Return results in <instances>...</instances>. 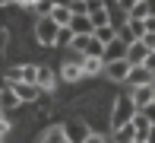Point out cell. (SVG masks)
Here are the masks:
<instances>
[{
	"mask_svg": "<svg viewBox=\"0 0 155 143\" xmlns=\"http://www.w3.org/2000/svg\"><path fill=\"white\" fill-rule=\"evenodd\" d=\"M54 6H70V0H51Z\"/></svg>",
	"mask_w": 155,
	"mask_h": 143,
	"instance_id": "836d02e7",
	"label": "cell"
},
{
	"mask_svg": "<svg viewBox=\"0 0 155 143\" xmlns=\"http://www.w3.org/2000/svg\"><path fill=\"white\" fill-rule=\"evenodd\" d=\"M146 143H155V127L149 131V137H146Z\"/></svg>",
	"mask_w": 155,
	"mask_h": 143,
	"instance_id": "e575fe53",
	"label": "cell"
},
{
	"mask_svg": "<svg viewBox=\"0 0 155 143\" xmlns=\"http://www.w3.org/2000/svg\"><path fill=\"white\" fill-rule=\"evenodd\" d=\"M70 29H73V35H92V19H89V13H73V19L67 23Z\"/></svg>",
	"mask_w": 155,
	"mask_h": 143,
	"instance_id": "9c48e42d",
	"label": "cell"
},
{
	"mask_svg": "<svg viewBox=\"0 0 155 143\" xmlns=\"http://www.w3.org/2000/svg\"><path fill=\"white\" fill-rule=\"evenodd\" d=\"M41 143H67V134H63V127H51V131L41 137Z\"/></svg>",
	"mask_w": 155,
	"mask_h": 143,
	"instance_id": "d6986e66",
	"label": "cell"
},
{
	"mask_svg": "<svg viewBox=\"0 0 155 143\" xmlns=\"http://www.w3.org/2000/svg\"><path fill=\"white\" fill-rule=\"evenodd\" d=\"M70 38H73V29H70V26H60V29H57V41H54V45H70Z\"/></svg>",
	"mask_w": 155,
	"mask_h": 143,
	"instance_id": "484cf974",
	"label": "cell"
},
{
	"mask_svg": "<svg viewBox=\"0 0 155 143\" xmlns=\"http://www.w3.org/2000/svg\"><path fill=\"white\" fill-rule=\"evenodd\" d=\"M136 111H139V108L133 105L130 96H117L114 111H111V127H120V124H127V121H133V114H136Z\"/></svg>",
	"mask_w": 155,
	"mask_h": 143,
	"instance_id": "6da1fadb",
	"label": "cell"
},
{
	"mask_svg": "<svg viewBox=\"0 0 155 143\" xmlns=\"http://www.w3.org/2000/svg\"><path fill=\"white\" fill-rule=\"evenodd\" d=\"M127 89L130 86H143V83H152V73L146 70V64H130V70H127Z\"/></svg>",
	"mask_w": 155,
	"mask_h": 143,
	"instance_id": "52a82bcc",
	"label": "cell"
},
{
	"mask_svg": "<svg viewBox=\"0 0 155 143\" xmlns=\"http://www.w3.org/2000/svg\"><path fill=\"white\" fill-rule=\"evenodd\" d=\"M35 86H38L41 92H54L57 89V73L48 67H38V73H35Z\"/></svg>",
	"mask_w": 155,
	"mask_h": 143,
	"instance_id": "ba28073f",
	"label": "cell"
},
{
	"mask_svg": "<svg viewBox=\"0 0 155 143\" xmlns=\"http://www.w3.org/2000/svg\"><path fill=\"white\" fill-rule=\"evenodd\" d=\"M10 86H13V92L19 96V102H22V105H25V102H35V99L41 96L38 86H35V83H25V80H13Z\"/></svg>",
	"mask_w": 155,
	"mask_h": 143,
	"instance_id": "5b68a950",
	"label": "cell"
},
{
	"mask_svg": "<svg viewBox=\"0 0 155 143\" xmlns=\"http://www.w3.org/2000/svg\"><path fill=\"white\" fill-rule=\"evenodd\" d=\"M63 134H67V143H82L89 134H92V127H89L86 121L73 118V121H67V124H63Z\"/></svg>",
	"mask_w": 155,
	"mask_h": 143,
	"instance_id": "3957f363",
	"label": "cell"
},
{
	"mask_svg": "<svg viewBox=\"0 0 155 143\" xmlns=\"http://www.w3.org/2000/svg\"><path fill=\"white\" fill-rule=\"evenodd\" d=\"M146 13H149V16H155V0H146Z\"/></svg>",
	"mask_w": 155,
	"mask_h": 143,
	"instance_id": "d6a6232c",
	"label": "cell"
},
{
	"mask_svg": "<svg viewBox=\"0 0 155 143\" xmlns=\"http://www.w3.org/2000/svg\"><path fill=\"white\" fill-rule=\"evenodd\" d=\"M89 3H101V0H89Z\"/></svg>",
	"mask_w": 155,
	"mask_h": 143,
	"instance_id": "8d00e7d4",
	"label": "cell"
},
{
	"mask_svg": "<svg viewBox=\"0 0 155 143\" xmlns=\"http://www.w3.org/2000/svg\"><path fill=\"white\" fill-rule=\"evenodd\" d=\"M89 0H70V13H89Z\"/></svg>",
	"mask_w": 155,
	"mask_h": 143,
	"instance_id": "4316f807",
	"label": "cell"
},
{
	"mask_svg": "<svg viewBox=\"0 0 155 143\" xmlns=\"http://www.w3.org/2000/svg\"><path fill=\"white\" fill-rule=\"evenodd\" d=\"M127 32H130L133 35V38H143V32H146V23H143V19H127Z\"/></svg>",
	"mask_w": 155,
	"mask_h": 143,
	"instance_id": "ffe728a7",
	"label": "cell"
},
{
	"mask_svg": "<svg viewBox=\"0 0 155 143\" xmlns=\"http://www.w3.org/2000/svg\"><path fill=\"white\" fill-rule=\"evenodd\" d=\"M0 140H3V137H0Z\"/></svg>",
	"mask_w": 155,
	"mask_h": 143,
	"instance_id": "60d3db41",
	"label": "cell"
},
{
	"mask_svg": "<svg viewBox=\"0 0 155 143\" xmlns=\"http://www.w3.org/2000/svg\"><path fill=\"white\" fill-rule=\"evenodd\" d=\"M101 51H104V45H101V41L89 38V45H86V51H82V54H89V57H101Z\"/></svg>",
	"mask_w": 155,
	"mask_h": 143,
	"instance_id": "d4e9b609",
	"label": "cell"
},
{
	"mask_svg": "<svg viewBox=\"0 0 155 143\" xmlns=\"http://www.w3.org/2000/svg\"><path fill=\"white\" fill-rule=\"evenodd\" d=\"M120 57H127V41L124 38H111L108 45H104V51H101V64L120 61Z\"/></svg>",
	"mask_w": 155,
	"mask_h": 143,
	"instance_id": "8992f818",
	"label": "cell"
},
{
	"mask_svg": "<svg viewBox=\"0 0 155 143\" xmlns=\"http://www.w3.org/2000/svg\"><path fill=\"white\" fill-rule=\"evenodd\" d=\"M3 3H10V0H0V6H3Z\"/></svg>",
	"mask_w": 155,
	"mask_h": 143,
	"instance_id": "74e56055",
	"label": "cell"
},
{
	"mask_svg": "<svg viewBox=\"0 0 155 143\" xmlns=\"http://www.w3.org/2000/svg\"><path fill=\"white\" fill-rule=\"evenodd\" d=\"M16 73H19V80L35 83V73H38V67H35V64H22V67H16Z\"/></svg>",
	"mask_w": 155,
	"mask_h": 143,
	"instance_id": "7402d4cb",
	"label": "cell"
},
{
	"mask_svg": "<svg viewBox=\"0 0 155 143\" xmlns=\"http://www.w3.org/2000/svg\"><path fill=\"white\" fill-rule=\"evenodd\" d=\"M48 16H51L57 26H67L70 19H73V13H70V6H51V13H48Z\"/></svg>",
	"mask_w": 155,
	"mask_h": 143,
	"instance_id": "e0dca14e",
	"label": "cell"
},
{
	"mask_svg": "<svg viewBox=\"0 0 155 143\" xmlns=\"http://www.w3.org/2000/svg\"><path fill=\"white\" fill-rule=\"evenodd\" d=\"M60 76H63L67 83H76V80H82L86 73H82V67H79L76 61H67V64H63V70H60Z\"/></svg>",
	"mask_w": 155,
	"mask_h": 143,
	"instance_id": "2e32d148",
	"label": "cell"
},
{
	"mask_svg": "<svg viewBox=\"0 0 155 143\" xmlns=\"http://www.w3.org/2000/svg\"><path fill=\"white\" fill-rule=\"evenodd\" d=\"M139 41H143L149 51H155V32H143V38H139Z\"/></svg>",
	"mask_w": 155,
	"mask_h": 143,
	"instance_id": "83f0119b",
	"label": "cell"
},
{
	"mask_svg": "<svg viewBox=\"0 0 155 143\" xmlns=\"http://www.w3.org/2000/svg\"><path fill=\"white\" fill-rule=\"evenodd\" d=\"M139 111H143L146 118H149V124L155 127V102H149V105H146V108H139Z\"/></svg>",
	"mask_w": 155,
	"mask_h": 143,
	"instance_id": "f1b7e54d",
	"label": "cell"
},
{
	"mask_svg": "<svg viewBox=\"0 0 155 143\" xmlns=\"http://www.w3.org/2000/svg\"><path fill=\"white\" fill-rule=\"evenodd\" d=\"M0 114H3V111H0Z\"/></svg>",
	"mask_w": 155,
	"mask_h": 143,
	"instance_id": "b9f144b4",
	"label": "cell"
},
{
	"mask_svg": "<svg viewBox=\"0 0 155 143\" xmlns=\"http://www.w3.org/2000/svg\"><path fill=\"white\" fill-rule=\"evenodd\" d=\"M136 140V127L127 121V124H120V127H114V143H133Z\"/></svg>",
	"mask_w": 155,
	"mask_h": 143,
	"instance_id": "9a60e30c",
	"label": "cell"
},
{
	"mask_svg": "<svg viewBox=\"0 0 155 143\" xmlns=\"http://www.w3.org/2000/svg\"><path fill=\"white\" fill-rule=\"evenodd\" d=\"M92 38H95V41H101V45H108L111 38H117V26H114V23H108V26L92 29Z\"/></svg>",
	"mask_w": 155,
	"mask_h": 143,
	"instance_id": "5bb4252c",
	"label": "cell"
},
{
	"mask_svg": "<svg viewBox=\"0 0 155 143\" xmlns=\"http://www.w3.org/2000/svg\"><path fill=\"white\" fill-rule=\"evenodd\" d=\"M57 23H54L51 16H38V23H35V38L41 41V45H54L57 41Z\"/></svg>",
	"mask_w": 155,
	"mask_h": 143,
	"instance_id": "7a4b0ae2",
	"label": "cell"
},
{
	"mask_svg": "<svg viewBox=\"0 0 155 143\" xmlns=\"http://www.w3.org/2000/svg\"><path fill=\"white\" fill-rule=\"evenodd\" d=\"M127 96L133 99V105L136 108H146V105L152 102V96H155V83H143V86H130V92Z\"/></svg>",
	"mask_w": 155,
	"mask_h": 143,
	"instance_id": "277c9868",
	"label": "cell"
},
{
	"mask_svg": "<svg viewBox=\"0 0 155 143\" xmlns=\"http://www.w3.org/2000/svg\"><path fill=\"white\" fill-rule=\"evenodd\" d=\"M146 54H149V48H146L139 38L127 45V64H143V61H146Z\"/></svg>",
	"mask_w": 155,
	"mask_h": 143,
	"instance_id": "4fadbf2b",
	"label": "cell"
},
{
	"mask_svg": "<svg viewBox=\"0 0 155 143\" xmlns=\"http://www.w3.org/2000/svg\"><path fill=\"white\" fill-rule=\"evenodd\" d=\"M89 19H92V26H95V29L111 23V10L104 6V0H101V3H92V6H89Z\"/></svg>",
	"mask_w": 155,
	"mask_h": 143,
	"instance_id": "30bf717a",
	"label": "cell"
},
{
	"mask_svg": "<svg viewBox=\"0 0 155 143\" xmlns=\"http://www.w3.org/2000/svg\"><path fill=\"white\" fill-rule=\"evenodd\" d=\"M149 13H146V0H136V3L127 10V19H146Z\"/></svg>",
	"mask_w": 155,
	"mask_h": 143,
	"instance_id": "44dd1931",
	"label": "cell"
},
{
	"mask_svg": "<svg viewBox=\"0 0 155 143\" xmlns=\"http://www.w3.org/2000/svg\"><path fill=\"white\" fill-rule=\"evenodd\" d=\"M29 6H32L35 13H38V16H48V13H51V6H54V3H51V0H32Z\"/></svg>",
	"mask_w": 155,
	"mask_h": 143,
	"instance_id": "cb8c5ba5",
	"label": "cell"
},
{
	"mask_svg": "<svg viewBox=\"0 0 155 143\" xmlns=\"http://www.w3.org/2000/svg\"><path fill=\"white\" fill-rule=\"evenodd\" d=\"M104 70H108V76H111L114 83H124V80H127V70H130V64H127V57H120V61L104 64Z\"/></svg>",
	"mask_w": 155,
	"mask_h": 143,
	"instance_id": "8fae6325",
	"label": "cell"
},
{
	"mask_svg": "<svg viewBox=\"0 0 155 143\" xmlns=\"http://www.w3.org/2000/svg\"><path fill=\"white\" fill-rule=\"evenodd\" d=\"M19 105H22V102H19V96L13 92V86L6 83L3 89H0V111H13V108H19Z\"/></svg>",
	"mask_w": 155,
	"mask_h": 143,
	"instance_id": "7c38bea8",
	"label": "cell"
},
{
	"mask_svg": "<svg viewBox=\"0 0 155 143\" xmlns=\"http://www.w3.org/2000/svg\"><path fill=\"white\" fill-rule=\"evenodd\" d=\"M152 83H155V76H152Z\"/></svg>",
	"mask_w": 155,
	"mask_h": 143,
	"instance_id": "ab89813d",
	"label": "cell"
},
{
	"mask_svg": "<svg viewBox=\"0 0 155 143\" xmlns=\"http://www.w3.org/2000/svg\"><path fill=\"white\" fill-rule=\"evenodd\" d=\"M143 64H146V70H149V73L155 76V51H149V54H146V61H143Z\"/></svg>",
	"mask_w": 155,
	"mask_h": 143,
	"instance_id": "f546056e",
	"label": "cell"
},
{
	"mask_svg": "<svg viewBox=\"0 0 155 143\" xmlns=\"http://www.w3.org/2000/svg\"><path fill=\"white\" fill-rule=\"evenodd\" d=\"M10 3H19V6H29V0H10Z\"/></svg>",
	"mask_w": 155,
	"mask_h": 143,
	"instance_id": "d590c367",
	"label": "cell"
},
{
	"mask_svg": "<svg viewBox=\"0 0 155 143\" xmlns=\"http://www.w3.org/2000/svg\"><path fill=\"white\" fill-rule=\"evenodd\" d=\"M152 102H155V96H152Z\"/></svg>",
	"mask_w": 155,
	"mask_h": 143,
	"instance_id": "f35d334b",
	"label": "cell"
},
{
	"mask_svg": "<svg viewBox=\"0 0 155 143\" xmlns=\"http://www.w3.org/2000/svg\"><path fill=\"white\" fill-rule=\"evenodd\" d=\"M101 67H104L101 57H89V54H86V61H82V73H86V76H98V73H101Z\"/></svg>",
	"mask_w": 155,
	"mask_h": 143,
	"instance_id": "ac0fdd59",
	"label": "cell"
},
{
	"mask_svg": "<svg viewBox=\"0 0 155 143\" xmlns=\"http://www.w3.org/2000/svg\"><path fill=\"white\" fill-rule=\"evenodd\" d=\"M82 143H104V137H101V134H98V131H92V134H89V137L82 140Z\"/></svg>",
	"mask_w": 155,
	"mask_h": 143,
	"instance_id": "4dcf8cb0",
	"label": "cell"
},
{
	"mask_svg": "<svg viewBox=\"0 0 155 143\" xmlns=\"http://www.w3.org/2000/svg\"><path fill=\"white\" fill-rule=\"evenodd\" d=\"M143 23H146V32H155V16H146Z\"/></svg>",
	"mask_w": 155,
	"mask_h": 143,
	"instance_id": "1f68e13d",
	"label": "cell"
},
{
	"mask_svg": "<svg viewBox=\"0 0 155 143\" xmlns=\"http://www.w3.org/2000/svg\"><path fill=\"white\" fill-rule=\"evenodd\" d=\"M89 38H92V35H73V38H70V51H86Z\"/></svg>",
	"mask_w": 155,
	"mask_h": 143,
	"instance_id": "603a6c76",
	"label": "cell"
}]
</instances>
